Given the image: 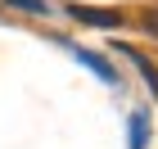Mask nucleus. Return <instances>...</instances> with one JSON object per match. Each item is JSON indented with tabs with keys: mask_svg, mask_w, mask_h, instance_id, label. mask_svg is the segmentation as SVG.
<instances>
[{
	"mask_svg": "<svg viewBox=\"0 0 158 149\" xmlns=\"http://www.w3.org/2000/svg\"><path fill=\"white\" fill-rule=\"evenodd\" d=\"M73 18H81V23H95V27H122V14L113 9H81V5H73Z\"/></svg>",
	"mask_w": 158,
	"mask_h": 149,
	"instance_id": "f257e3e1",
	"label": "nucleus"
},
{
	"mask_svg": "<svg viewBox=\"0 0 158 149\" xmlns=\"http://www.w3.org/2000/svg\"><path fill=\"white\" fill-rule=\"evenodd\" d=\"M9 5H18V9H32V14H45V0H9Z\"/></svg>",
	"mask_w": 158,
	"mask_h": 149,
	"instance_id": "f03ea898",
	"label": "nucleus"
},
{
	"mask_svg": "<svg viewBox=\"0 0 158 149\" xmlns=\"http://www.w3.org/2000/svg\"><path fill=\"white\" fill-rule=\"evenodd\" d=\"M145 27H149V32H158V14H149V18H145Z\"/></svg>",
	"mask_w": 158,
	"mask_h": 149,
	"instance_id": "7ed1b4c3",
	"label": "nucleus"
}]
</instances>
